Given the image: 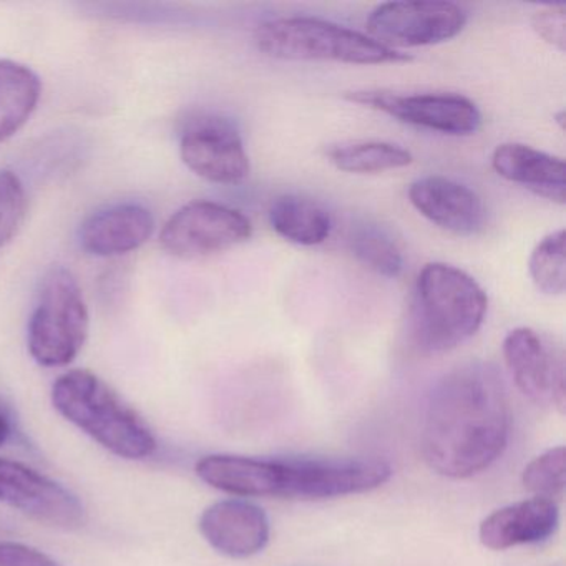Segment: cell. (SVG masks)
Listing matches in <instances>:
<instances>
[{
  "label": "cell",
  "mask_w": 566,
  "mask_h": 566,
  "mask_svg": "<svg viewBox=\"0 0 566 566\" xmlns=\"http://www.w3.org/2000/svg\"><path fill=\"white\" fill-rule=\"evenodd\" d=\"M0 566H62L51 556L24 543L0 542Z\"/></svg>",
  "instance_id": "484cf974"
},
{
  "label": "cell",
  "mask_w": 566,
  "mask_h": 566,
  "mask_svg": "<svg viewBox=\"0 0 566 566\" xmlns=\"http://www.w3.org/2000/svg\"><path fill=\"white\" fill-rule=\"evenodd\" d=\"M492 167L499 177L520 185L532 193L565 205V161L522 144H503L492 155Z\"/></svg>",
  "instance_id": "e0dca14e"
},
{
  "label": "cell",
  "mask_w": 566,
  "mask_h": 566,
  "mask_svg": "<svg viewBox=\"0 0 566 566\" xmlns=\"http://www.w3.org/2000/svg\"><path fill=\"white\" fill-rule=\"evenodd\" d=\"M28 197L24 185L12 171H0V247L14 240L24 224Z\"/></svg>",
  "instance_id": "cb8c5ba5"
},
{
  "label": "cell",
  "mask_w": 566,
  "mask_h": 566,
  "mask_svg": "<svg viewBox=\"0 0 566 566\" xmlns=\"http://www.w3.org/2000/svg\"><path fill=\"white\" fill-rule=\"evenodd\" d=\"M91 316L81 284L64 266L45 273L29 321V350L44 367L69 366L88 337Z\"/></svg>",
  "instance_id": "8992f818"
},
{
  "label": "cell",
  "mask_w": 566,
  "mask_h": 566,
  "mask_svg": "<svg viewBox=\"0 0 566 566\" xmlns=\"http://www.w3.org/2000/svg\"><path fill=\"white\" fill-rule=\"evenodd\" d=\"M465 24V11L452 2H386L370 12L367 31L387 48H422L457 38Z\"/></svg>",
  "instance_id": "8fae6325"
},
{
  "label": "cell",
  "mask_w": 566,
  "mask_h": 566,
  "mask_svg": "<svg viewBox=\"0 0 566 566\" xmlns=\"http://www.w3.org/2000/svg\"><path fill=\"white\" fill-rule=\"evenodd\" d=\"M155 230V218L138 203H117L98 210L82 223L81 247L94 256H118L138 250Z\"/></svg>",
  "instance_id": "9a60e30c"
},
{
  "label": "cell",
  "mask_w": 566,
  "mask_h": 566,
  "mask_svg": "<svg viewBox=\"0 0 566 566\" xmlns=\"http://www.w3.org/2000/svg\"><path fill=\"white\" fill-rule=\"evenodd\" d=\"M12 433V423L8 413L0 409V447H4Z\"/></svg>",
  "instance_id": "4316f807"
},
{
  "label": "cell",
  "mask_w": 566,
  "mask_h": 566,
  "mask_svg": "<svg viewBox=\"0 0 566 566\" xmlns=\"http://www.w3.org/2000/svg\"><path fill=\"white\" fill-rule=\"evenodd\" d=\"M536 34L559 52L566 49V6H548L539 9L532 19Z\"/></svg>",
  "instance_id": "d4e9b609"
},
{
  "label": "cell",
  "mask_w": 566,
  "mask_h": 566,
  "mask_svg": "<svg viewBox=\"0 0 566 566\" xmlns=\"http://www.w3.org/2000/svg\"><path fill=\"white\" fill-rule=\"evenodd\" d=\"M410 203L430 223L460 237H472L485 224L482 198L459 181L450 178H420L409 188Z\"/></svg>",
  "instance_id": "4fadbf2b"
},
{
  "label": "cell",
  "mask_w": 566,
  "mask_h": 566,
  "mask_svg": "<svg viewBox=\"0 0 566 566\" xmlns=\"http://www.w3.org/2000/svg\"><path fill=\"white\" fill-rule=\"evenodd\" d=\"M251 221L241 211L214 201H191L165 223L160 243L181 260H198L247 243Z\"/></svg>",
  "instance_id": "52a82bcc"
},
{
  "label": "cell",
  "mask_w": 566,
  "mask_h": 566,
  "mask_svg": "<svg viewBox=\"0 0 566 566\" xmlns=\"http://www.w3.org/2000/svg\"><path fill=\"white\" fill-rule=\"evenodd\" d=\"M184 164L203 180L238 185L250 175V158L233 122L218 115H200L181 132Z\"/></svg>",
  "instance_id": "9c48e42d"
},
{
  "label": "cell",
  "mask_w": 566,
  "mask_h": 566,
  "mask_svg": "<svg viewBox=\"0 0 566 566\" xmlns=\"http://www.w3.org/2000/svg\"><path fill=\"white\" fill-rule=\"evenodd\" d=\"M0 503L42 525L65 532H74L87 523V510L78 495L14 460L0 459Z\"/></svg>",
  "instance_id": "ba28073f"
},
{
  "label": "cell",
  "mask_w": 566,
  "mask_h": 566,
  "mask_svg": "<svg viewBox=\"0 0 566 566\" xmlns=\"http://www.w3.org/2000/svg\"><path fill=\"white\" fill-rule=\"evenodd\" d=\"M530 276L536 290L548 296H559L566 287L565 230L543 238L528 261Z\"/></svg>",
  "instance_id": "7402d4cb"
},
{
  "label": "cell",
  "mask_w": 566,
  "mask_h": 566,
  "mask_svg": "<svg viewBox=\"0 0 566 566\" xmlns=\"http://www.w3.org/2000/svg\"><path fill=\"white\" fill-rule=\"evenodd\" d=\"M271 228L290 243L297 247H317L331 237L333 218L329 211L301 195H283L271 203Z\"/></svg>",
  "instance_id": "ac0fdd59"
},
{
  "label": "cell",
  "mask_w": 566,
  "mask_h": 566,
  "mask_svg": "<svg viewBox=\"0 0 566 566\" xmlns=\"http://www.w3.org/2000/svg\"><path fill=\"white\" fill-rule=\"evenodd\" d=\"M52 403L69 422L120 459L144 460L157 450L144 417L91 370L75 369L59 377Z\"/></svg>",
  "instance_id": "277c9868"
},
{
  "label": "cell",
  "mask_w": 566,
  "mask_h": 566,
  "mask_svg": "<svg viewBox=\"0 0 566 566\" xmlns=\"http://www.w3.org/2000/svg\"><path fill=\"white\" fill-rule=\"evenodd\" d=\"M559 525L558 505L552 500L533 499L495 510L480 523L479 538L490 549L513 548L545 542Z\"/></svg>",
  "instance_id": "2e32d148"
},
{
  "label": "cell",
  "mask_w": 566,
  "mask_h": 566,
  "mask_svg": "<svg viewBox=\"0 0 566 566\" xmlns=\"http://www.w3.org/2000/svg\"><path fill=\"white\" fill-rule=\"evenodd\" d=\"M503 359L523 396L565 410V359L555 344L530 327H516L503 340Z\"/></svg>",
  "instance_id": "7c38bea8"
},
{
  "label": "cell",
  "mask_w": 566,
  "mask_h": 566,
  "mask_svg": "<svg viewBox=\"0 0 566 566\" xmlns=\"http://www.w3.org/2000/svg\"><path fill=\"white\" fill-rule=\"evenodd\" d=\"M203 538L221 555L248 558L270 542V520L263 509L247 500L213 503L200 516Z\"/></svg>",
  "instance_id": "5bb4252c"
},
{
  "label": "cell",
  "mask_w": 566,
  "mask_h": 566,
  "mask_svg": "<svg viewBox=\"0 0 566 566\" xmlns=\"http://www.w3.org/2000/svg\"><path fill=\"white\" fill-rule=\"evenodd\" d=\"M326 155L337 170L356 175L399 170L409 167L413 160L409 150L387 142L333 145L327 148Z\"/></svg>",
  "instance_id": "ffe728a7"
},
{
  "label": "cell",
  "mask_w": 566,
  "mask_h": 566,
  "mask_svg": "<svg viewBox=\"0 0 566 566\" xmlns=\"http://www.w3.org/2000/svg\"><path fill=\"white\" fill-rule=\"evenodd\" d=\"M197 475L238 496L323 500L379 489L392 475L382 459H258L217 453L198 460Z\"/></svg>",
  "instance_id": "7a4b0ae2"
},
{
  "label": "cell",
  "mask_w": 566,
  "mask_h": 566,
  "mask_svg": "<svg viewBox=\"0 0 566 566\" xmlns=\"http://www.w3.org/2000/svg\"><path fill=\"white\" fill-rule=\"evenodd\" d=\"M356 260L384 277H399L403 270L402 250L389 231L376 223H360L349 237Z\"/></svg>",
  "instance_id": "44dd1931"
},
{
  "label": "cell",
  "mask_w": 566,
  "mask_h": 566,
  "mask_svg": "<svg viewBox=\"0 0 566 566\" xmlns=\"http://www.w3.org/2000/svg\"><path fill=\"white\" fill-rule=\"evenodd\" d=\"M254 42L268 57L281 61H329L353 65L403 64L412 57L376 39L334 22L314 18H286L264 22Z\"/></svg>",
  "instance_id": "5b68a950"
},
{
  "label": "cell",
  "mask_w": 566,
  "mask_h": 566,
  "mask_svg": "<svg viewBox=\"0 0 566 566\" xmlns=\"http://www.w3.org/2000/svg\"><path fill=\"white\" fill-rule=\"evenodd\" d=\"M489 297L465 271L426 264L413 290L410 331L417 349L442 354L469 340L485 321Z\"/></svg>",
  "instance_id": "3957f363"
},
{
  "label": "cell",
  "mask_w": 566,
  "mask_h": 566,
  "mask_svg": "<svg viewBox=\"0 0 566 566\" xmlns=\"http://www.w3.org/2000/svg\"><path fill=\"white\" fill-rule=\"evenodd\" d=\"M523 486L536 499L562 500L566 486L565 447L546 450L523 470Z\"/></svg>",
  "instance_id": "603a6c76"
},
{
  "label": "cell",
  "mask_w": 566,
  "mask_h": 566,
  "mask_svg": "<svg viewBox=\"0 0 566 566\" xmlns=\"http://www.w3.org/2000/svg\"><path fill=\"white\" fill-rule=\"evenodd\" d=\"M39 75L28 65L0 61V144L14 137L41 101Z\"/></svg>",
  "instance_id": "d6986e66"
},
{
  "label": "cell",
  "mask_w": 566,
  "mask_h": 566,
  "mask_svg": "<svg viewBox=\"0 0 566 566\" xmlns=\"http://www.w3.org/2000/svg\"><path fill=\"white\" fill-rule=\"evenodd\" d=\"M509 436V399L490 364H465L436 384L422 423L423 459L433 472L475 475L502 455Z\"/></svg>",
  "instance_id": "6da1fadb"
},
{
  "label": "cell",
  "mask_w": 566,
  "mask_h": 566,
  "mask_svg": "<svg viewBox=\"0 0 566 566\" xmlns=\"http://www.w3.org/2000/svg\"><path fill=\"white\" fill-rule=\"evenodd\" d=\"M350 102L384 112L413 127L453 137L475 134L482 114L470 98L455 94L399 95L386 91H359L346 95Z\"/></svg>",
  "instance_id": "30bf717a"
}]
</instances>
